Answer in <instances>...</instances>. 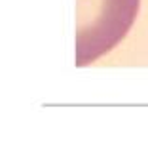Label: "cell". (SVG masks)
Returning a JSON list of instances; mask_svg holds the SVG:
<instances>
[{
    "label": "cell",
    "instance_id": "6da1fadb",
    "mask_svg": "<svg viewBox=\"0 0 148 158\" xmlns=\"http://www.w3.org/2000/svg\"><path fill=\"white\" fill-rule=\"evenodd\" d=\"M139 0H78V67L110 52L125 36Z\"/></svg>",
    "mask_w": 148,
    "mask_h": 158
}]
</instances>
